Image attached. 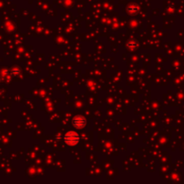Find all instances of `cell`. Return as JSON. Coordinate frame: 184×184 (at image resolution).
Here are the masks:
<instances>
[{
    "label": "cell",
    "mask_w": 184,
    "mask_h": 184,
    "mask_svg": "<svg viewBox=\"0 0 184 184\" xmlns=\"http://www.w3.org/2000/svg\"><path fill=\"white\" fill-rule=\"evenodd\" d=\"M72 123L77 128H82V127H85V120L83 116H77L73 119Z\"/></svg>",
    "instance_id": "obj_2"
},
{
    "label": "cell",
    "mask_w": 184,
    "mask_h": 184,
    "mask_svg": "<svg viewBox=\"0 0 184 184\" xmlns=\"http://www.w3.org/2000/svg\"><path fill=\"white\" fill-rule=\"evenodd\" d=\"M65 142L69 146H76L80 141V137L74 131H69L64 136Z\"/></svg>",
    "instance_id": "obj_1"
}]
</instances>
